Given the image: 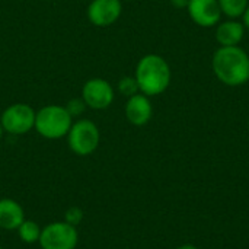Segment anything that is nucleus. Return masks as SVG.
I'll use <instances>...</instances> for the list:
<instances>
[{
    "label": "nucleus",
    "mask_w": 249,
    "mask_h": 249,
    "mask_svg": "<svg viewBox=\"0 0 249 249\" xmlns=\"http://www.w3.org/2000/svg\"><path fill=\"white\" fill-rule=\"evenodd\" d=\"M71 124L73 117L69 114L66 107L51 104L36 111L34 128L44 139L57 140L67 136Z\"/></svg>",
    "instance_id": "7ed1b4c3"
},
{
    "label": "nucleus",
    "mask_w": 249,
    "mask_h": 249,
    "mask_svg": "<svg viewBox=\"0 0 249 249\" xmlns=\"http://www.w3.org/2000/svg\"><path fill=\"white\" fill-rule=\"evenodd\" d=\"M82 220H83V212H82V209H79V207H70V209L66 212V214H64V222H67V223L71 225V226H76V228H77V225H79Z\"/></svg>",
    "instance_id": "f3484780"
},
{
    "label": "nucleus",
    "mask_w": 249,
    "mask_h": 249,
    "mask_svg": "<svg viewBox=\"0 0 249 249\" xmlns=\"http://www.w3.org/2000/svg\"><path fill=\"white\" fill-rule=\"evenodd\" d=\"M79 242L76 226L67 222H53L42 228L39 247L42 249H74Z\"/></svg>",
    "instance_id": "39448f33"
},
{
    "label": "nucleus",
    "mask_w": 249,
    "mask_h": 249,
    "mask_svg": "<svg viewBox=\"0 0 249 249\" xmlns=\"http://www.w3.org/2000/svg\"><path fill=\"white\" fill-rule=\"evenodd\" d=\"M67 144L77 156H89L99 146V130L90 120H77L67 133Z\"/></svg>",
    "instance_id": "20e7f679"
},
{
    "label": "nucleus",
    "mask_w": 249,
    "mask_h": 249,
    "mask_svg": "<svg viewBox=\"0 0 249 249\" xmlns=\"http://www.w3.org/2000/svg\"><path fill=\"white\" fill-rule=\"evenodd\" d=\"M88 107H86V104L83 102V99L82 98H74V99H70L67 104H66V109L69 111V114L71 115V117H77V115H80L82 112H85V109H86Z\"/></svg>",
    "instance_id": "dca6fc26"
},
{
    "label": "nucleus",
    "mask_w": 249,
    "mask_h": 249,
    "mask_svg": "<svg viewBox=\"0 0 249 249\" xmlns=\"http://www.w3.org/2000/svg\"><path fill=\"white\" fill-rule=\"evenodd\" d=\"M242 23H244L245 29L249 31V4L248 7H247V10H245V13H244V16H242Z\"/></svg>",
    "instance_id": "6ab92c4d"
},
{
    "label": "nucleus",
    "mask_w": 249,
    "mask_h": 249,
    "mask_svg": "<svg viewBox=\"0 0 249 249\" xmlns=\"http://www.w3.org/2000/svg\"><path fill=\"white\" fill-rule=\"evenodd\" d=\"M222 15L228 16L229 19H239L244 16L249 0H217Z\"/></svg>",
    "instance_id": "4468645a"
},
{
    "label": "nucleus",
    "mask_w": 249,
    "mask_h": 249,
    "mask_svg": "<svg viewBox=\"0 0 249 249\" xmlns=\"http://www.w3.org/2000/svg\"><path fill=\"white\" fill-rule=\"evenodd\" d=\"M212 69L219 82L238 88L249 82L248 53L236 47H219L212 57Z\"/></svg>",
    "instance_id": "f257e3e1"
},
{
    "label": "nucleus",
    "mask_w": 249,
    "mask_h": 249,
    "mask_svg": "<svg viewBox=\"0 0 249 249\" xmlns=\"http://www.w3.org/2000/svg\"><path fill=\"white\" fill-rule=\"evenodd\" d=\"M41 228L38 223H35L34 220H23L20 223V226L18 228V235L20 238V241L23 244H36L39 242V236H41Z\"/></svg>",
    "instance_id": "ddd939ff"
},
{
    "label": "nucleus",
    "mask_w": 249,
    "mask_h": 249,
    "mask_svg": "<svg viewBox=\"0 0 249 249\" xmlns=\"http://www.w3.org/2000/svg\"><path fill=\"white\" fill-rule=\"evenodd\" d=\"M118 90H120L121 95H124L127 98H130V96H133V95L140 92L137 80H136L134 76H124V77H121L120 82H118Z\"/></svg>",
    "instance_id": "2eb2a0df"
},
{
    "label": "nucleus",
    "mask_w": 249,
    "mask_h": 249,
    "mask_svg": "<svg viewBox=\"0 0 249 249\" xmlns=\"http://www.w3.org/2000/svg\"><path fill=\"white\" fill-rule=\"evenodd\" d=\"M177 249H198L196 245H191V244H185V245H181V247H178Z\"/></svg>",
    "instance_id": "aec40b11"
},
{
    "label": "nucleus",
    "mask_w": 249,
    "mask_h": 249,
    "mask_svg": "<svg viewBox=\"0 0 249 249\" xmlns=\"http://www.w3.org/2000/svg\"><path fill=\"white\" fill-rule=\"evenodd\" d=\"M134 77L140 92L150 98L163 93L169 88L172 71L169 63L162 55L146 54L139 60Z\"/></svg>",
    "instance_id": "f03ea898"
},
{
    "label": "nucleus",
    "mask_w": 249,
    "mask_h": 249,
    "mask_svg": "<svg viewBox=\"0 0 249 249\" xmlns=\"http://www.w3.org/2000/svg\"><path fill=\"white\" fill-rule=\"evenodd\" d=\"M188 1H190V0H171V4H172L175 9H185V10H187Z\"/></svg>",
    "instance_id": "a211bd4d"
},
{
    "label": "nucleus",
    "mask_w": 249,
    "mask_h": 249,
    "mask_svg": "<svg viewBox=\"0 0 249 249\" xmlns=\"http://www.w3.org/2000/svg\"><path fill=\"white\" fill-rule=\"evenodd\" d=\"M124 112L130 124L136 127H143L153 117V105L147 95L139 92L127 99Z\"/></svg>",
    "instance_id": "9d476101"
},
{
    "label": "nucleus",
    "mask_w": 249,
    "mask_h": 249,
    "mask_svg": "<svg viewBox=\"0 0 249 249\" xmlns=\"http://www.w3.org/2000/svg\"><path fill=\"white\" fill-rule=\"evenodd\" d=\"M3 131H4V130H3V127H1V123H0V139H1V136H3Z\"/></svg>",
    "instance_id": "412c9836"
},
{
    "label": "nucleus",
    "mask_w": 249,
    "mask_h": 249,
    "mask_svg": "<svg viewBox=\"0 0 249 249\" xmlns=\"http://www.w3.org/2000/svg\"><path fill=\"white\" fill-rule=\"evenodd\" d=\"M0 249H3V248H1V247H0Z\"/></svg>",
    "instance_id": "5701e85b"
},
{
    "label": "nucleus",
    "mask_w": 249,
    "mask_h": 249,
    "mask_svg": "<svg viewBox=\"0 0 249 249\" xmlns=\"http://www.w3.org/2000/svg\"><path fill=\"white\" fill-rule=\"evenodd\" d=\"M248 128H249V118H248Z\"/></svg>",
    "instance_id": "4be33fe9"
},
{
    "label": "nucleus",
    "mask_w": 249,
    "mask_h": 249,
    "mask_svg": "<svg viewBox=\"0 0 249 249\" xmlns=\"http://www.w3.org/2000/svg\"><path fill=\"white\" fill-rule=\"evenodd\" d=\"M123 13L121 0H92L88 6V19L99 28L111 26Z\"/></svg>",
    "instance_id": "6e6552de"
},
{
    "label": "nucleus",
    "mask_w": 249,
    "mask_h": 249,
    "mask_svg": "<svg viewBox=\"0 0 249 249\" xmlns=\"http://www.w3.org/2000/svg\"><path fill=\"white\" fill-rule=\"evenodd\" d=\"M25 220L22 206L12 198H0V228L4 231H18Z\"/></svg>",
    "instance_id": "f8f14e48"
},
{
    "label": "nucleus",
    "mask_w": 249,
    "mask_h": 249,
    "mask_svg": "<svg viewBox=\"0 0 249 249\" xmlns=\"http://www.w3.org/2000/svg\"><path fill=\"white\" fill-rule=\"evenodd\" d=\"M35 109L28 104H12L9 105L1 117L0 123L6 133L20 136L29 133L35 127Z\"/></svg>",
    "instance_id": "423d86ee"
},
{
    "label": "nucleus",
    "mask_w": 249,
    "mask_h": 249,
    "mask_svg": "<svg viewBox=\"0 0 249 249\" xmlns=\"http://www.w3.org/2000/svg\"><path fill=\"white\" fill-rule=\"evenodd\" d=\"M114 98L115 92L112 85L102 77L89 79L82 88V99L92 109H107L114 102Z\"/></svg>",
    "instance_id": "0eeeda50"
},
{
    "label": "nucleus",
    "mask_w": 249,
    "mask_h": 249,
    "mask_svg": "<svg viewBox=\"0 0 249 249\" xmlns=\"http://www.w3.org/2000/svg\"><path fill=\"white\" fill-rule=\"evenodd\" d=\"M187 12L191 20L201 28L216 26L223 16L217 0H190Z\"/></svg>",
    "instance_id": "1a4fd4ad"
},
{
    "label": "nucleus",
    "mask_w": 249,
    "mask_h": 249,
    "mask_svg": "<svg viewBox=\"0 0 249 249\" xmlns=\"http://www.w3.org/2000/svg\"><path fill=\"white\" fill-rule=\"evenodd\" d=\"M245 26L238 19H226L216 25L214 38L220 47H236L245 36Z\"/></svg>",
    "instance_id": "9b49d317"
}]
</instances>
